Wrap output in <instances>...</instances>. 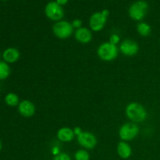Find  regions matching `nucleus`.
<instances>
[{"instance_id": "obj_23", "label": "nucleus", "mask_w": 160, "mask_h": 160, "mask_svg": "<svg viewBox=\"0 0 160 160\" xmlns=\"http://www.w3.org/2000/svg\"><path fill=\"white\" fill-rule=\"evenodd\" d=\"M56 2L59 5H60L61 6H63V5H66L67 2H68V0H56Z\"/></svg>"}, {"instance_id": "obj_12", "label": "nucleus", "mask_w": 160, "mask_h": 160, "mask_svg": "<svg viewBox=\"0 0 160 160\" xmlns=\"http://www.w3.org/2000/svg\"><path fill=\"white\" fill-rule=\"evenodd\" d=\"M20 57V51L17 48H12V47L6 48L2 53L3 61L7 63H14V62H17Z\"/></svg>"}, {"instance_id": "obj_3", "label": "nucleus", "mask_w": 160, "mask_h": 160, "mask_svg": "<svg viewBox=\"0 0 160 160\" xmlns=\"http://www.w3.org/2000/svg\"><path fill=\"white\" fill-rule=\"evenodd\" d=\"M148 9V4L146 1L138 0L133 3L129 8V16L132 20L140 21L146 16Z\"/></svg>"}, {"instance_id": "obj_13", "label": "nucleus", "mask_w": 160, "mask_h": 160, "mask_svg": "<svg viewBox=\"0 0 160 160\" xmlns=\"http://www.w3.org/2000/svg\"><path fill=\"white\" fill-rule=\"evenodd\" d=\"M57 135L58 139L60 142H70L73 140L74 138L75 134L73 132V130L70 128H62L59 129L57 131Z\"/></svg>"}, {"instance_id": "obj_5", "label": "nucleus", "mask_w": 160, "mask_h": 160, "mask_svg": "<svg viewBox=\"0 0 160 160\" xmlns=\"http://www.w3.org/2000/svg\"><path fill=\"white\" fill-rule=\"evenodd\" d=\"M109 14L108 9H103L102 12H96L92 14L89 20V25L92 31L95 32L102 31L106 25Z\"/></svg>"}, {"instance_id": "obj_6", "label": "nucleus", "mask_w": 160, "mask_h": 160, "mask_svg": "<svg viewBox=\"0 0 160 160\" xmlns=\"http://www.w3.org/2000/svg\"><path fill=\"white\" fill-rule=\"evenodd\" d=\"M139 128L134 123H127L119 130V136L123 142L132 141L138 135Z\"/></svg>"}, {"instance_id": "obj_19", "label": "nucleus", "mask_w": 160, "mask_h": 160, "mask_svg": "<svg viewBox=\"0 0 160 160\" xmlns=\"http://www.w3.org/2000/svg\"><path fill=\"white\" fill-rule=\"evenodd\" d=\"M53 160H71V158L67 153L59 152V154L55 156Z\"/></svg>"}, {"instance_id": "obj_14", "label": "nucleus", "mask_w": 160, "mask_h": 160, "mask_svg": "<svg viewBox=\"0 0 160 160\" xmlns=\"http://www.w3.org/2000/svg\"><path fill=\"white\" fill-rule=\"evenodd\" d=\"M117 154L121 159H128L132 154V149H131V145L127 142H120L117 145Z\"/></svg>"}, {"instance_id": "obj_20", "label": "nucleus", "mask_w": 160, "mask_h": 160, "mask_svg": "<svg viewBox=\"0 0 160 160\" xmlns=\"http://www.w3.org/2000/svg\"><path fill=\"white\" fill-rule=\"evenodd\" d=\"M120 42V37H119L118 34H113L110 36V38H109V42L113 45H117V44Z\"/></svg>"}, {"instance_id": "obj_25", "label": "nucleus", "mask_w": 160, "mask_h": 160, "mask_svg": "<svg viewBox=\"0 0 160 160\" xmlns=\"http://www.w3.org/2000/svg\"><path fill=\"white\" fill-rule=\"evenodd\" d=\"M1 56H2V55H1V52H0V59H1Z\"/></svg>"}, {"instance_id": "obj_2", "label": "nucleus", "mask_w": 160, "mask_h": 160, "mask_svg": "<svg viewBox=\"0 0 160 160\" xmlns=\"http://www.w3.org/2000/svg\"><path fill=\"white\" fill-rule=\"evenodd\" d=\"M119 50L116 45L110 42H103L97 48V55L103 61H112L118 56Z\"/></svg>"}, {"instance_id": "obj_10", "label": "nucleus", "mask_w": 160, "mask_h": 160, "mask_svg": "<svg viewBox=\"0 0 160 160\" xmlns=\"http://www.w3.org/2000/svg\"><path fill=\"white\" fill-rule=\"evenodd\" d=\"M36 108L33 102L29 100H23L18 105L19 113L23 117H31L35 113Z\"/></svg>"}, {"instance_id": "obj_18", "label": "nucleus", "mask_w": 160, "mask_h": 160, "mask_svg": "<svg viewBox=\"0 0 160 160\" xmlns=\"http://www.w3.org/2000/svg\"><path fill=\"white\" fill-rule=\"evenodd\" d=\"M74 159L75 160H89L90 159V155L84 149L78 150L75 152Z\"/></svg>"}, {"instance_id": "obj_17", "label": "nucleus", "mask_w": 160, "mask_h": 160, "mask_svg": "<svg viewBox=\"0 0 160 160\" xmlns=\"http://www.w3.org/2000/svg\"><path fill=\"white\" fill-rule=\"evenodd\" d=\"M10 74V67L9 63L0 60V80H5Z\"/></svg>"}, {"instance_id": "obj_7", "label": "nucleus", "mask_w": 160, "mask_h": 160, "mask_svg": "<svg viewBox=\"0 0 160 160\" xmlns=\"http://www.w3.org/2000/svg\"><path fill=\"white\" fill-rule=\"evenodd\" d=\"M46 17L53 21H59L64 16L63 9L56 2H50L46 5L45 9Z\"/></svg>"}, {"instance_id": "obj_9", "label": "nucleus", "mask_w": 160, "mask_h": 160, "mask_svg": "<svg viewBox=\"0 0 160 160\" xmlns=\"http://www.w3.org/2000/svg\"><path fill=\"white\" fill-rule=\"evenodd\" d=\"M122 54L126 56H134L138 52L139 46L136 42L131 39H125L120 45Z\"/></svg>"}, {"instance_id": "obj_4", "label": "nucleus", "mask_w": 160, "mask_h": 160, "mask_svg": "<svg viewBox=\"0 0 160 160\" xmlns=\"http://www.w3.org/2000/svg\"><path fill=\"white\" fill-rule=\"evenodd\" d=\"M54 35L59 39L69 38L73 32V27L72 23L66 20H59L56 22L52 27Z\"/></svg>"}, {"instance_id": "obj_24", "label": "nucleus", "mask_w": 160, "mask_h": 160, "mask_svg": "<svg viewBox=\"0 0 160 160\" xmlns=\"http://www.w3.org/2000/svg\"><path fill=\"white\" fill-rule=\"evenodd\" d=\"M2 148V142H1V139H0V152H1Z\"/></svg>"}, {"instance_id": "obj_1", "label": "nucleus", "mask_w": 160, "mask_h": 160, "mask_svg": "<svg viewBox=\"0 0 160 160\" xmlns=\"http://www.w3.org/2000/svg\"><path fill=\"white\" fill-rule=\"evenodd\" d=\"M125 112L129 120L135 123H142L146 120L148 117L145 108L138 102H131L127 106Z\"/></svg>"}, {"instance_id": "obj_21", "label": "nucleus", "mask_w": 160, "mask_h": 160, "mask_svg": "<svg viewBox=\"0 0 160 160\" xmlns=\"http://www.w3.org/2000/svg\"><path fill=\"white\" fill-rule=\"evenodd\" d=\"M72 25H73V28H77V29H79V28H82V21H81L80 19H75L72 22Z\"/></svg>"}, {"instance_id": "obj_22", "label": "nucleus", "mask_w": 160, "mask_h": 160, "mask_svg": "<svg viewBox=\"0 0 160 160\" xmlns=\"http://www.w3.org/2000/svg\"><path fill=\"white\" fill-rule=\"evenodd\" d=\"M73 130V132H74L75 135H77V136H78L79 134H81V133L83 132V131H81V128H80V127H75Z\"/></svg>"}, {"instance_id": "obj_15", "label": "nucleus", "mask_w": 160, "mask_h": 160, "mask_svg": "<svg viewBox=\"0 0 160 160\" xmlns=\"http://www.w3.org/2000/svg\"><path fill=\"white\" fill-rule=\"evenodd\" d=\"M5 102L6 103L7 106L14 107V106H17L19 105L20 98L17 94L13 93V92H9L5 96Z\"/></svg>"}, {"instance_id": "obj_11", "label": "nucleus", "mask_w": 160, "mask_h": 160, "mask_svg": "<svg viewBox=\"0 0 160 160\" xmlns=\"http://www.w3.org/2000/svg\"><path fill=\"white\" fill-rule=\"evenodd\" d=\"M75 39L81 44H88L92 40V33L86 28L77 29L74 33Z\"/></svg>"}, {"instance_id": "obj_16", "label": "nucleus", "mask_w": 160, "mask_h": 160, "mask_svg": "<svg viewBox=\"0 0 160 160\" xmlns=\"http://www.w3.org/2000/svg\"><path fill=\"white\" fill-rule=\"evenodd\" d=\"M137 31L142 37H147L151 34L152 28L149 24L145 22H141L137 25Z\"/></svg>"}, {"instance_id": "obj_8", "label": "nucleus", "mask_w": 160, "mask_h": 160, "mask_svg": "<svg viewBox=\"0 0 160 160\" xmlns=\"http://www.w3.org/2000/svg\"><path fill=\"white\" fill-rule=\"evenodd\" d=\"M78 142L81 146L86 149H93L97 145V138L90 132H82L78 136Z\"/></svg>"}]
</instances>
